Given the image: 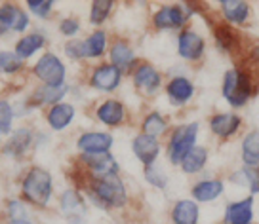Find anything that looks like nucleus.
Segmentation results:
<instances>
[{
  "label": "nucleus",
  "instance_id": "1",
  "mask_svg": "<svg viewBox=\"0 0 259 224\" xmlns=\"http://www.w3.org/2000/svg\"><path fill=\"white\" fill-rule=\"evenodd\" d=\"M259 93V72L244 63L231 65L221 76V97L229 110H242Z\"/></svg>",
  "mask_w": 259,
  "mask_h": 224
},
{
  "label": "nucleus",
  "instance_id": "2",
  "mask_svg": "<svg viewBox=\"0 0 259 224\" xmlns=\"http://www.w3.org/2000/svg\"><path fill=\"white\" fill-rule=\"evenodd\" d=\"M202 19L206 21V27L210 29L213 48L218 49L221 55L231 57L235 63H240L246 57V51H248L242 31H238L235 27L227 25L225 21H221L215 16V10H206L202 14Z\"/></svg>",
  "mask_w": 259,
  "mask_h": 224
},
{
  "label": "nucleus",
  "instance_id": "3",
  "mask_svg": "<svg viewBox=\"0 0 259 224\" xmlns=\"http://www.w3.org/2000/svg\"><path fill=\"white\" fill-rule=\"evenodd\" d=\"M86 194L97 207L101 209H122L128 203L126 184L118 175H90L86 181Z\"/></svg>",
  "mask_w": 259,
  "mask_h": 224
},
{
  "label": "nucleus",
  "instance_id": "4",
  "mask_svg": "<svg viewBox=\"0 0 259 224\" xmlns=\"http://www.w3.org/2000/svg\"><path fill=\"white\" fill-rule=\"evenodd\" d=\"M204 4L198 2H183V4H164L153 14V27L158 31H176L179 32L191 25L194 16H200L206 12Z\"/></svg>",
  "mask_w": 259,
  "mask_h": 224
},
{
  "label": "nucleus",
  "instance_id": "5",
  "mask_svg": "<svg viewBox=\"0 0 259 224\" xmlns=\"http://www.w3.org/2000/svg\"><path fill=\"white\" fill-rule=\"evenodd\" d=\"M200 129H202V126L198 120L183 122L171 129L170 137H168V144H166V154H168V161L171 165L179 167L183 158L198 144Z\"/></svg>",
  "mask_w": 259,
  "mask_h": 224
},
{
  "label": "nucleus",
  "instance_id": "6",
  "mask_svg": "<svg viewBox=\"0 0 259 224\" xmlns=\"http://www.w3.org/2000/svg\"><path fill=\"white\" fill-rule=\"evenodd\" d=\"M208 131L219 143H231L236 137H242L244 118L235 110H218L208 116Z\"/></svg>",
  "mask_w": 259,
  "mask_h": 224
},
{
  "label": "nucleus",
  "instance_id": "7",
  "mask_svg": "<svg viewBox=\"0 0 259 224\" xmlns=\"http://www.w3.org/2000/svg\"><path fill=\"white\" fill-rule=\"evenodd\" d=\"M54 192V179L50 171L42 167H32L23 181V196L32 205L46 207Z\"/></svg>",
  "mask_w": 259,
  "mask_h": 224
},
{
  "label": "nucleus",
  "instance_id": "8",
  "mask_svg": "<svg viewBox=\"0 0 259 224\" xmlns=\"http://www.w3.org/2000/svg\"><path fill=\"white\" fill-rule=\"evenodd\" d=\"M176 48H178L179 59H183L189 65L202 63L206 51H208V38L204 36L200 31H196L194 27H187L178 34V42H176Z\"/></svg>",
  "mask_w": 259,
  "mask_h": 224
},
{
  "label": "nucleus",
  "instance_id": "9",
  "mask_svg": "<svg viewBox=\"0 0 259 224\" xmlns=\"http://www.w3.org/2000/svg\"><path fill=\"white\" fill-rule=\"evenodd\" d=\"M215 16L238 31L248 29L253 21V8L246 0H219Z\"/></svg>",
  "mask_w": 259,
  "mask_h": 224
},
{
  "label": "nucleus",
  "instance_id": "10",
  "mask_svg": "<svg viewBox=\"0 0 259 224\" xmlns=\"http://www.w3.org/2000/svg\"><path fill=\"white\" fill-rule=\"evenodd\" d=\"M227 192V179L219 175H210L196 179L191 186V198H193L198 205L202 203H213V201L221 200Z\"/></svg>",
  "mask_w": 259,
  "mask_h": 224
},
{
  "label": "nucleus",
  "instance_id": "11",
  "mask_svg": "<svg viewBox=\"0 0 259 224\" xmlns=\"http://www.w3.org/2000/svg\"><path fill=\"white\" fill-rule=\"evenodd\" d=\"M219 224H255V198L246 194L238 200L227 201Z\"/></svg>",
  "mask_w": 259,
  "mask_h": 224
},
{
  "label": "nucleus",
  "instance_id": "12",
  "mask_svg": "<svg viewBox=\"0 0 259 224\" xmlns=\"http://www.w3.org/2000/svg\"><path fill=\"white\" fill-rule=\"evenodd\" d=\"M164 91L168 97V103L176 108H183L191 104L196 97V84L187 74H174L170 80L164 84Z\"/></svg>",
  "mask_w": 259,
  "mask_h": 224
},
{
  "label": "nucleus",
  "instance_id": "13",
  "mask_svg": "<svg viewBox=\"0 0 259 224\" xmlns=\"http://www.w3.org/2000/svg\"><path fill=\"white\" fill-rule=\"evenodd\" d=\"M132 82H134V86H136V89L141 95L154 97L164 86V76L154 65L143 61L132 72Z\"/></svg>",
  "mask_w": 259,
  "mask_h": 224
},
{
  "label": "nucleus",
  "instance_id": "14",
  "mask_svg": "<svg viewBox=\"0 0 259 224\" xmlns=\"http://www.w3.org/2000/svg\"><path fill=\"white\" fill-rule=\"evenodd\" d=\"M34 76L40 82H44V86H65V78H67V69H65L63 61L54 53H44L38 59V63L34 65Z\"/></svg>",
  "mask_w": 259,
  "mask_h": 224
},
{
  "label": "nucleus",
  "instance_id": "15",
  "mask_svg": "<svg viewBox=\"0 0 259 224\" xmlns=\"http://www.w3.org/2000/svg\"><path fill=\"white\" fill-rule=\"evenodd\" d=\"M122 74L114 65L111 63H101L97 65L96 69L90 74V86L97 91H103V93H113L120 88Z\"/></svg>",
  "mask_w": 259,
  "mask_h": 224
},
{
  "label": "nucleus",
  "instance_id": "16",
  "mask_svg": "<svg viewBox=\"0 0 259 224\" xmlns=\"http://www.w3.org/2000/svg\"><path fill=\"white\" fill-rule=\"evenodd\" d=\"M132 152L141 161L143 167H151V165L156 163V160H158V156L162 152L160 139L145 135V133H138L132 141Z\"/></svg>",
  "mask_w": 259,
  "mask_h": 224
},
{
  "label": "nucleus",
  "instance_id": "17",
  "mask_svg": "<svg viewBox=\"0 0 259 224\" xmlns=\"http://www.w3.org/2000/svg\"><path fill=\"white\" fill-rule=\"evenodd\" d=\"M114 137L107 131H86L76 139V148L80 154H101L111 152Z\"/></svg>",
  "mask_w": 259,
  "mask_h": 224
},
{
  "label": "nucleus",
  "instance_id": "18",
  "mask_svg": "<svg viewBox=\"0 0 259 224\" xmlns=\"http://www.w3.org/2000/svg\"><path fill=\"white\" fill-rule=\"evenodd\" d=\"M80 163L90 171V175H118L120 165L111 152L101 154H80Z\"/></svg>",
  "mask_w": 259,
  "mask_h": 224
},
{
  "label": "nucleus",
  "instance_id": "19",
  "mask_svg": "<svg viewBox=\"0 0 259 224\" xmlns=\"http://www.w3.org/2000/svg\"><path fill=\"white\" fill-rule=\"evenodd\" d=\"M227 183H231L236 188H242L248 192V196H259V169L238 165L233 171H229Z\"/></svg>",
  "mask_w": 259,
  "mask_h": 224
},
{
  "label": "nucleus",
  "instance_id": "20",
  "mask_svg": "<svg viewBox=\"0 0 259 224\" xmlns=\"http://www.w3.org/2000/svg\"><path fill=\"white\" fill-rule=\"evenodd\" d=\"M59 207H61V213L65 215V218L71 224H82L84 220V213H86V203H84V198H82L80 192L76 190H65L59 198Z\"/></svg>",
  "mask_w": 259,
  "mask_h": 224
},
{
  "label": "nucleus",
  "instance_id": "21",
  "mask_svg": "<svg viewBox=\"0 0 259 224\" xmlns=\"http://www.w3.org/2000/svg\"><path fill=\"white\" fill-rule=\"evenodd\" d=\"M238 160L240 165L259 169V129H250L240 137L238 146Z\"/></svg>",
  "mask_w": 259,
  "mask_h": 224
},
{
  "label": "nucleus",
  "instance_id": "22",
  "mask_svg": "<svg viewBox=\"0 0 259 224\" xmlns=\"http://www.w3.org/2000/svg\"><path fill=\"white\" fill-rule=\"evenodd\" d=\"M202 209L193 198H181L171 205V224H200Z\"/></svg>",
  "mask_w": 259,
  "mask_h": 224
},
{
  "label": "nucleus",
  "instance_id": "23",
  "mask_svg": "<svg viewBox=\"0 0 259 224\" xmlns=\"http://www.w3.org/2000/svg\"><path fill=\"white\" fill-rule=\"evenodd\" d=\"M109 59L111 65H114L118 71L124 72H134V69L139 65L136 51L130 48V44L126 40H114L111 49H109Z\"/></svg>",
  "mask_w": 259,
  "mask_h": 224
},
{
  "label": "nucleus",
  "instance_id": "24",
  "mask_svg": "<svg viewBox=\"0 0 259 224\" xmlns=\"http://www.w3.org/2000/svg\"><path fill=\"white\" fill-rule=\"evenodd\" d=\"M210 163V148L204 146V144H196L191 152L187 154L183 161L179 163V169L189 177L200 175L208 169Z\"/></svg>",
  "mask_w": 259,
  "mask_h": 224
},
{
  "label": "nucleus",
  "instance_id": "25",
  "mask_svg": "<svg viewBox=\"0 0 259 224\" xmlns=\"http://www.w3.org/2000/svg\"><path fill=\"white\" fill-rule=\"evenodd\" d=\"M96 118L107 128H118L126 120V106L116 99H107L96 108Z\"/></svg>",
  "mask_w": 259,
  "mask_h": 224
},
{
  "label": "nucleus",
  "instance_id": "26",
  "mask_svg": "<svg viewBox=\"0 0 259 224\" xmlns=\"http://www.w3.org/2000/svg\"><path fill=\"white\" fill-rule=\"evenodd\" d=\"M74 116H76L74 104L59 103V104L50 106L48 114H46V122H48V126L54 129V131H63V129H67L73 124Z\"/></svg>",
  "mask_w": 259,
  "mask_h": 224
},
{
  "label": "nucleus",
  "instance_id": "27",
  "mask_svg": "<svg viewBox=\"0 0 259 224\" xmlns=\"http://www.w3.org/2000/svg\"><path fill=\"white\" fill-rule=\"evenodd\" d=\"M0 23L4 25L6 29L23 32L29 27V17H27L23 10H19L14 4H4L0 8Z\"/></svg>",
  "mask_w": 259,
  "mask_h": 224
},
{
  "label": "nucleus",
  "instance_id": "28",
  "mask_svg": "<svg viewBox=\"0 0 259 224\" xmlns=\"http://www.w3.org/2000/svg\"><path fill=\"white\" fill-rule=\"evenodd\" d=\"M82 46H84V57L86 59H99V57L105 55L107 46H109V34L103 29H97L86 40H82Z\"/></svg>",
  "mask_w": 259,
  "mask_h": 224
},
{
  "label": "nucleus",
  "instance_id": "29",
  "mask_svg": "<svg viewBox=\"0 0 259 224\" xmlns=\"http://www.w3.org/2000/svg\"><path fill=\"white\" fill-rule=\"evenodd\" d=\"M168 131H170V122H168V118L158 110L149 112L145 118H143V122H141V133H145V135L160 139V137H164Z\"/></svg>",
  "mask_w": 259,
  "mask_h": 224
},
{
  "label": "nucleus",
  "instance_id": "30",
  "mask_svg": "<svg viewBox=\"0 0 259 224\" xmlns=\"http://www.w3.org/2000/svg\"><path fill=\"white\" fill-rule=\"evenodd\" d=\"M44 46H46V38L42 34H38V32H32V34H27V36H23L21 40L17 42L16 53L21 59H29V57H32Z\"/></svg>",
  "mask_w": 259,
  "mask_h": 224
},
{
  "label": "nucleus",
  "instance_id": "31",
  "mask_svg": "<svg viewBox=\"0 0 259 224\" xmlns=\"http://www.w3.org/2000/svg\"><path fill=\"white\" fill-rule=\"evenodd\" d=\"M31 141L32 133L29 129H17V131H14V135L10 137L8 143H6L4 152L8 154V156H21L31 146Z\"/></svg>",
  "mask_w": 259,
  "mask_h": 224
},
{
  "label": "nucleus",
  "instance_id": "32",
  "mask_svg": "<svg viewBox=\"0 0 259 224\" xmlns=\"http://www.w3.org/2000/svg\"><path fill=\"white\" fill-rule=\"evenodd\" d=\"M69 88L67 86H59V88H54V86H40V88L34 91V101L40 104H59V101H63L65 95H67Z\"/></svg>",
  "mask_w": 259,
  "mask_h": 224
},
{
  "label": "nucleus",
  "instance_id": "33",
  "mask_svg": "<svg viewBox=\"0 0 259 224\" xmlns=\"http://www.w3.org/2000/svg\"><path fill=\"white\" fill-rule=\"evenodd\" d=\"M113 0H96V2H92V6H90V23L94 27L103 25L109 19V16L113 14Z\"/></svg>",
  "mask_w": 259,
  "mask_h": 224
},
{
  "label": "nucleus",
  "instance_id": "34",
  "mask_svg": "<svg viewBox=\"0 0 259 224\" xmlns=\"http://www.w3.org/2000/svg\"><path fill=\"white\" fill-rule=\"evenodd\" d=\"M143 177H145L147 183L156 190H166V186H168V175L156 163L151 167H143Z\"/></svg>",
  "mask_w": 259,
  "mask_h": 224
},
{
  "label": "nucleus",
  "instance_id": "35",
  "mask_svg": "<svg viewBox=\"0 0 259 224\" xmlns=\"http://www.w3.org/2000/svg\"><path fill=\"white\" fill-rule=\"evenodd\" d=\"M21 67H23V59L17 53H10V51L0 53V69L4 72H17Z\"/></svg>",
  "mask_w": 259,
  "mask_h": 224
},
{
  "label": "nucleus",
  "instance_id": "36",
  "mask_svg": "<svg viewBox=\"0 0 259 224\" xmlns=\"http://www.w3.org/2000/svg\"><path fill=\"white\" fill-rule=\"evenodd\" d=\"M27 6H29V10L34 16H38L40 19H46V17H50L52 10H54V2L52 0H29Z\"/></svg>",
  "mask_w": 259,
  "mask_h": 224
},
{
  "label": "nucleus",
  "instance_id": "37",
  "mask_svg": "<svg viewBox=\"0 0 259 224\" xmlns=\"http://www.w3.org/2000/svg\"><path fill=\"white\" fill-rule=\"evenodd\" d=\"M12 120H14L12 106H10L6 101H0V133H10Z\"/></svg>",
  "mask_w": 259,
  "mask_h": 224
},
{
  "label": "nucleus",
  "instance_id": "38",
  "mask_svg": "<svg viewBox=\"0 0 259 224\" xmlns=\"http://www.w3.org/2000/svg\"><path fill=\"white\" fill-rule=\"evenodd\" d=\"M59 32L67 38H74L80 32V21L74 19V17H65L63 21L59 23Z\"/></svg>",
  "mask_w": 259,
  "mask_h": 224
},
{
  "label": "nucleus",
  "instance_id": "39",
  "mask_svg": "<svg viewBox=\"0 0 259 224\" xmlns=\"http://www.w3.org/2000/svg\"><path fill=\"white\" fill-rule=\"evenodd\" d=\"M65 55L73 61H78V59H86L84 57V46H82V40H67L65 44Z\"/></svg>",
  "mask_w": 259,
  "mask_h": 224
},
{
  "label": "nucleus",
  "instance_id": "40",
  "mask_svg": "<svg viewBox=\"0 0 259 224\" xmlns=\"http://www.w3.org/2000/svg\"><path fill=\"white\" fill-rule=\"evenodd\" d=\"M8 213H10V220H14V218H27V216H25L23 203H19V201H10Z\"/></svg>",
  "mask_w": 259,
  "mask_h": 224
},
{
  "label": "nucleus",
  "instance_id": "41",
  "mask_svg": "<svg viewBox=\"0 0 259 224\" xmlns=\"http://www.w3.org/2000/svg\"><path fill=\"white\" fill-rule=\"evenodd\" d=\"M10 224H32L29 218H14V220H10Z\"/></svg>",
  "mask_w": 259,
  "mask_h": 224
},
{
  "label": "nucleus",
  "instance_id": "42",
  "mask_svg": "<svg viewBox=\"0 0 259 224\" xmlns=\"http://www.w3.org/2000/svg\"><path fill=\"white\" fill-rule=\"evenodd\" d=\"M4 31H6V27H4V25L0 23V34H2V32H4Z\"/></svg>",
  "mask_w": 259,
  "mask_h": 224
}]
</instances>
